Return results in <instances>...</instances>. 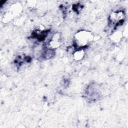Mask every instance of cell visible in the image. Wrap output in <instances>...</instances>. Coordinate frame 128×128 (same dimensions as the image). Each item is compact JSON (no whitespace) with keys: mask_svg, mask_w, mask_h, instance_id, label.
I'll use <instances>...</instances> for the list:
<instances>
[{"mask_svg":"<svg viewBox=\"0 0 128 128\" xmlns=\"http://www.w3.org/2000/svg\"><path fill=\"white\" fill-rule=\"evenodd\" d=\"M125 18L124 12L121 10L114 12L109 16L110 24L112 26H116L122 24Z\"/></svg>","mask_w":128,"mask_h":128,"instance_id":"6da1fadb","label":"cell"},{"mask_svg":"<svg viewBox=\"0 0 128 128\" xmlns=\"http://www.w3.org/2000/svg\"><path fill=\"white\" fill-rule=\"evenodd\" d=\"M76 36V44L78 48L84 46L90 41V36L87 32H80Z\"/></svg>","mask_w":128,"mask_h":128,"instance_id":"7a4b0ae2","label":"cell"}]
</instances>
